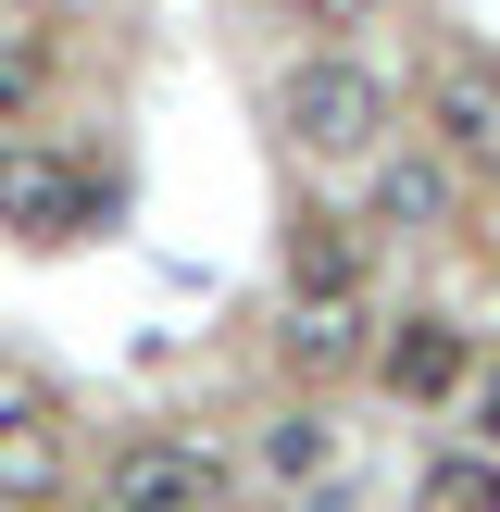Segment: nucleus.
Masks as SVG:
<instances>
[{
	"label": "nucleus",
	"mask_w": 500,
	"mask_h": 512,
	"mask_svg": "<svg viewBox=\"0 0 500 512\" xmlns=\"http://www.w3.org/2000/svg\"><path fill=\"white\" fill-rule=\"evenodd\" d=\"M413 512H500V463H438L413 488Z\"/></svg>",
	"instance_id": "10"
},
{
	"label": "nucleus",
	"mask_w": 500,
	"mask_h": 512,
	"mask_svg": "<svg viewBox=\"0 0 500 512\" xmlns=\"http://www.w3.org/2000/svg\"><path fill=\"white\" fill-rule=\"evenodd\" d=\"M263 463H275V475H325V425H313V413H288V425L263 438Z\"/></svg>",
	"instance_id": "12"
},
{
	"label": "nucleus",
	"mask_w": 500,
	"mask_h": 512,
	"mask_svg": "<svg viewBox=\"0 0 500 512\" xmlns=\"http://www.w3.org/2000/svg\"><path fill=\"white\" fill-rule=\"evenodd\" d=\"M275 125L300 163H388V88L363 63H300L275 88Z\"/></svg>",
	"instance_id": "1"
},
{
	"label": "nucleus",
	"mask_w": 500,
	"mask_h": 512,
	"mask_svg": "<svg viewBox=\"0 0 500 512\" xmlns=\"http://www.w3.org/2000/svg\"><path fill=\"white\" fill-rule=\"evenodd\" d=\"M88 213H100V175L75 163V150H50V138H13V150H0V225H25V238H75Z\"/></svg>",
	"instance_id": "2"
},
{
	"label": "nucleus",
	"mask_w": 500,
	"mask_h": 512,
	"mask_svg": "<svg viewBox=\"0 0 500 512\" xmlns=\"http://www.w3.org/2000/svg\"><path fill=\"white\" fill-rule=\"evenodd\" d=\"M100 512H238V475L213 450H188V438H150V450L113 463V500Z\"/></svg>",
	"instance_id": "3"
},
{
	"label": "nucleus",
	"mask_w": 500,
	"mask_h": 512,
	"mask_svg": "<svg viewBox=\"0 0 500 512\" xmlns=\"http://www.w3.org/2000/svg\"><path fill=\"white\" fill-rule=\"evenodd\" d=\"M0 512H13V500H0Z\"/></svg>",
	"instance_id": "14"
},
{
	"label": "nucleus",
	"mask_w": 500,
	"mask_h": 512,
	"mask_svg": "<svg viewBox=\"0 0 500 512\" xmlns=\"http://www.w3.org/2000/svg\"><path fill=\"white\" fill-rule=\"evenodd\" d=\"M288 275H300V288H363V238H350L338 213H300V238H288Z\"/></svg>",
	"instance_id": "8"
},
{
	"label": "nucleus",
	"mask_w": 500,
	"mask_h": 512,
	"mask_svg": "<svg viewBox=\"0 0 500 512\" xmlns=\"http://www.w3.org/2000/svg\"><path fill=\"white\" fill-rule=\"evenodd\" d=\"M38 88H50V25L38 13H0V113H25Z\"/></svg>",
	"instance_id": "9"
},
{
	"label": "nucleus",
	"mask_w": 500,
	"mask_h": 512,
	"mask_svg": "<svg viewBox=\"0 0 500 512\" xmlns=\"http://www.w3.org/2000/svg\"><path fill=\"white\" fill-rule=\"evenodd\" d=\"M375 200H388V225H438V163H388Z\"/></svg>",
	"instance_id": "11"
},
{
	"label": "nucleus",
	"mask_w": 500,
	"mask_h": 512,
	"mask_svg": "<svg viewBox=\"0 0 500 512\" xmlns=\"http://www.w3.org/2000/svg\"><path fill=\"white\" fill-rule=\"evenodd\" d=\"M375 0H288V25H363Z\"/></svg>",
	"instance_id": "13"
},
{
	"label": "nucleus",
	"mask_w": 500,
	"mask_h": 512,
	"mask_svg": "<svg viewBox=\"0 0 500 512\" xmlns=\"http://www.w3.org/2000/svg\"><path fill=\"white\" fill-rule=\"evenodd\" d=\"M438 150L463 175H500V63H450L438 75Z\"/></svg>",
	"instance_id": "4"
},
{
	"label": "nucleus",
	"mask_w": 500,
	"mask_h": 512,
	"mask_svg": "<svg viewBox=\"0 0 500 512\" xmlns=\"http://www.w3.org/2000/svg\"><path fill=\"white\" fill-rule=\"evenodd\" d=\"M50 475H63V438H50V400H25V388H0V500H38Z\"/></svg>",
	"instance_id": "6"
},
{
	"label": "nucleus",
	"mask_w": 500,
	"mask_h": 512,
	"mask_svg": "<svg viewBox=\"0 0 500 512\" xmlns=\"http://www.w3.org/2000/svg\"><path fill=\"white\" fill-rule=\"evenodd\" d=\"M288 363L300 375H350L363 363V288H288Z\"/></svg>",
	"instance_id": "5"
},
{
	"label": "nucleus",
	"mask_w": 500,
	"mask_h": 512,
	"mask_svg": "<svg viewBox=\"0 0 500 512\" xmlns=\"http://www.w3.org/2000/svg\"><path fill=\"white\" fill-rule=\"evenodd\" d=\"M388 388H400V400H450V388H463V325L413 313V325L388 338Z\"/></svg>",
	"instance_id": "7"
}]
</instances>
